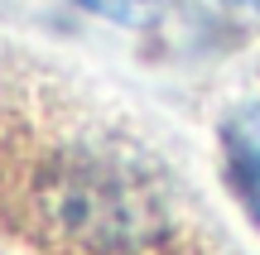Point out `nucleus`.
<instances>
[{"instance_id":"f257e3e1","label":"nucleus","mask_w":260,"mask_h":255,"mask_svg":"<svg viewBox=\"0 0 260 255\" xmlns=\"http://www.w3.org/2000/svg\"><path fill=\"white\" fill-rule=\"evenodd\" d=\"M44 202H48V217L73 241H87V246L121 250V246H140L149 236V202L106 169L58 173L48 183Z\"/></svg>"},{"instance_id":"f03ea898","label":"nucleus","mask_w":260,"mask_h":255,"mask_svg":"<svg viewBox=\"0 0 260 255\" xmlns=\"http://www.w3.org/2000/svg\"><path fill=\"white\" fill-rule=\"evenodd\" d=\"M226 169L251 217L260 222V106H246L226 121Z\"/></svg>"},{"instance_id":"7ed1b4c3","label":"nucleus","mask_w":260,"mask_h":255,"mask_svg":"<svg viewBox=\"0 0 260 255\" xmlns=\"http://www.w3.org/2000/svg\"><path fill=\"white\" fill-rule=\"evenodd\" d=\"M82 10H92V15H106L116 19V24H140V19H149V0H77Z\"/></svg>"},{"instance_id":"20e7f679","label":"nucleus","mask_w":260,"mask_h":255,"mask_svg":"<svg viewBox=\"0 0 260 255\" xmlns=\"http://www.w3.org/2000/svg\"><path fill=\"white\" fill-rule=\"evenodd\" d=\"M236 5H260V0H236Z\"/></svg>"}]
</instances>
